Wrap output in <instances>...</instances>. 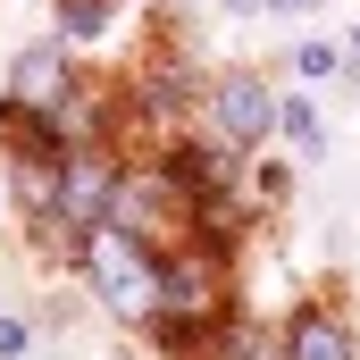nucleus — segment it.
Returning <instances> with one entry per match:
<instances>
[{
    "label": "nucleus",
    "mask_w": 360,
    "mask_h": 360,
    "mask_svg": "<svg viewBox=\"0 0 360 360\" xmlns=\"http://www.w3.org/2000/svg\"><path fill=\"white\" fill-rule=\"evenodd\" d=\"M117 193H126V176H117L109 151H59V160H51V210H42V218L84 243L101 226H117Z\"/></svg>",
    "instance_id": "f257e3e1"
},
{
    "label": "nucleus",
    "mask_w": 360,
    "mask_h": 360,
    "mask_svg": "<svg viewBox=\"0 0 360 360\" xmlns=\"http://www.w3.org/2000/svg\"><path fill=\"white\" fill-rule=\"evenodd\" d=\"M285 360H352V327H344L335 310H293Z\"/></svg>",
    "instance_id": "423d86ee"
},
{
    "label": "nucleus",
    "mask_w": 360,
    "mask_h": 360,
    "mask_svg": "<svg viewBox=\"0 0 360 360\" xmlns=\"http://www.w3.org/2000/svg\"><path fill=\"white\" fill-rule=\"evenodd\" d=\"M84 276H92V293H101L117 319H151V310H160V260H151L126 226L84 235Z\"/></svg>",
    "instance_id": "f03ea898"
},
{
    "label": "nucleus",
    "mask_w": 360,
    "mask_h": 360,
    "mask_svg": "<svg viewBox=\"0 0 360 360\" xmlns=\"http://www.w3.org/2000/svg\"><path fill=\"white\" fill-rule=\"evenodd\" d=\"M210 117H218V143H226V151H252L260 134H276V92L260 84V76H218Z\"/></svg>",
    "instance_id": "20e7f679"
},
{
    "label": "nucleus",
    "mask_w": 360,
    "mask_h": 360,
    "mask_svg": "<svg viewBox=\"0 0 360 360\" xmlns=\"http://www.w3.org/2000/svg\"><path fill=\"white\" fill-rule=\"evenodd\" d=\"M8 101H17V109H42V117H59V109L76 101V68H68V51H59V42H34V51H17V68H8Z\"/></svg>",
    "instance_id": "39448f33"
},
{
    "label": "nucleus",
    "mask_w": 360,
    "mask_h": 360,
    "mask_svg": "<svg viewBox=\"0 0 360 360\" xmlns=\"http://www.w3.org/2000/svg\"><path fill=\"white\" fill-rule=\"evenodd\" d=\"M34 335H25V319H0V352H25Z\"/></svg>",
    "instance_id": "9d476101"
},
{
    "label": "nucleus",
    "mask_w": 360,
    "mask_h": 360,
    "mask_svg": "<svg viewBox=\"0 0 360 360\" xmlns=\"http://www.w3.org/2000/svg\"><path fill=\"white\" fill-rule=\"evenodd\" d=\"M335 59H344L335 42H302V51H293V68H302V76H335Z\"/></svg>",
    "instance_id": "1a4fd4ad"
},
{
    "label": "nucleus",
    "mask_w": 360,
    "mask_h": 360,
    "mask_svg": "<svg viewBox=\"0 0 360 360\" xmlns=\"http://www.w3.org/2000/svg\"><path fill=\"white\" fill-rule=\"evenodd\" d=\"M276 134H285L302 160H319V151H327V126H319V109H310V101H276Z\"/></svg>",
    "instance_id": "0eeeda50"
},
{
    "label": "nucleus",
    "mask_w": 360,
    "mask_h": 360,
    "mask_svg": "<svg viewBox=\"0 0 360 360\" xmlns=\"http://www.w3.org/2000/svg\"><path fill=\"white\" fill-rule=\"evenodd\" d=\"M210 310H218V260H210V252H176V260H160V319H168V344L193 335Z\"/></svg>",
    "instance_id": "7ed1b4c3"
},
{
    "label": "nucleus",
    "mask_w": 360,
    "mask_h": 360,
    "mask_svg": "<svg viewBox=\"0 0 360 360\" xmlns=\"http://www.w3.org/2000/svg\"><path fill=\"white\" fill-rule=\"evenodd\" d=\"M101 17H109V0H59V25H68L76 42H92V34H109Z\"/></svg>",
    "instance_id": "6e6552de"
},
{
    "label": "nucleus",
    "mask_w": 360,
    "mask_h": 360,
    "mask_svg": "<svg viewBox=\"0 0 360 360\" xmlns=\"http://www.w3.org/2000/svg\"><path fill=\"white\" fill-rule=\"evenodd\" d=\"M352 59H360V25H352Z\"/></svg>",
    "instance_id": "9b49d317"
}]
</instances>
